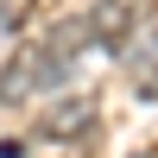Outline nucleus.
Here are the masks:
<instances>
[{
	"label": "nucleus",
	"instance_id": "2",
	"mask_svg": "<svg viewBox=\"0 0 158 158\" xmlns=\"http://www.w3.org/2000/svg\"><path fill=\"white\" fill-rule=\"evenodd\" d=\"M82 25H89V38H95V44L127 51V32H133V6H127V0H95V6L82 13Z\"/></svg>",
	"mask_w": 158,
	"mask_h": 158
},
{
	"label": "nucleus",
	"instance_id": "4",
	"mask_svg": "<svg viewBox=\"0 0 158 158\" xmlns=\"http://www.w3.org/2000/svg\"><path fill=\"white\" fill-rule=\"evenodd\" d=\"M89 44H95V38H89V25H82V19H63L57 32H51V44H44V51H51V57H63V63H70L76 51H89Z\"/></svg>",
	"mask_w": 158,
	"mask_h": 158
},
{
	"label": "nucleus",
	"instance_id": "1",
	"mask_svg": "<svg viewBox=\"0 0 158 158\" xmlns=\"http://www.w3.org/2000/svg\"><path fill=\"white\" fill-rule=\"evenodd\" d=\"M70 82V63L51 57L44 44H19L0 70V101H32V95H51V89Z\"/></svg>",
	"mask_w": 158,
	"mask_h": 158
},
{
	"label": "nucleus",
	"instance_id": "3",
	"mask_svg": "<svg viewBox=\"0 0 158 158\" xmlns=\"http://www.w3.org/2000/svg\"><path fill=\"white\" fill-rule=\"evenodd\" d=\"M89 127H95V101H89V95H63L57 108L38 120V133H44V139H82Z\"/></svg>",
	"mask_w": 158,
	"mask_h": 158
},
{
	"label": "nucleus",
	"instance_id": "5",
	"mask_svg": "<svg viewBox=\"0 0 158 158\" xmlns=\"http://www.w3.org/2000/svg\"><path fill=\"white\" fill-rule=\"evenodd\" d=\"M25 19V0H0V25H19Z\"/></svg>",
	"mask_w": 158,
	"mask_h": 158
},
{
	"label": "nucleus",
	"instance_id": "6",
	"mask_svg": "<svg viewBox=\"0 0 158 158\" xmlns=\"http://www.w3.org/2000/svg\"><path fill=\"white\" fill-rule=\"evenodd\" d=\"M139 95H146V101H158V70L146 76V82H139Z\"/></svg>",
	"mask_w": 158,
	"mask_h": 158
},
{
	"label": "nucleus",
	"instance_id": "7",
	"mask_svg": "<svg viewBox=\"0 0 158 158\" xmlns=\"http://www.w3.org/2000/svg\"><path fill=\"white\" fill-rule=\"evenodd\" d=\"M152 44H158V38H152Z\"/></svg>",
	"mask_w": 158,
	"mask_h": 158
}]
</instances>
